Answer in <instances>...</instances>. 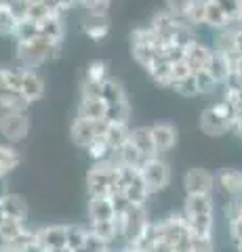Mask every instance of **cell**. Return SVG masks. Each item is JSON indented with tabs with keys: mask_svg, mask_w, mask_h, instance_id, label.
Segmentation results:
<instances>
[{
	"mask_svg": "<svg viewBox=\"0 0 242 252\" xmlns=\"http://www.w3.org/2000/svg\"><path fill=\"white\" fill-rule=\"evenodd\" d=\"M183 219L196 240L213 242L215 235V202L213 195H185Z\"/></svg>",
	"mask_w": 242,
	"mask_h": 252,
	"instance_id": "cell-1",
	"label": "cell"
},
{
	"mask_svg": "<svg viewBox=\"0 0 242 252\" xmlns=\"http://www.w3.org/2000/svg\"><path fill=\"white\" fill-rule=\"evenodd\" d=\"M156 238L173 248V252H192L196 246V238L181 212L156 220Z\"/></svg>",
	"mask_w": 242,
	"mask_h": 252,
	"instance_id": "cell-2",
	"label": "cell"
},
{
	"mask_svg": "<svg viewBox=\"0 0 242 252\" xmlns=\"http://www.w3.org/2000/svg\"><path fill=\"white\" fill-rule=\"evenodd\" d=\"M59 51H61V42L51 40V38H44V36H38V38H32V40L17 42L15 55H17V59L21 61V67L36 69L46 61L57 59Z\"/></svg>",
	"mask_w": 242,
	"mask_h": 252,
	"instance_id": "cell-3",
	"label": "cell"
},
{
	"mask_svg": "<svg viewBox=\"0 0 242 252\" xmlns=\"http://www.w3.org/2000/svg\"><path fill=\"white\" fill-rule=\"evenodd\" d=\"M118 191V164L114 160L97 162L87 175L89 198H112Z\"/></svg>",
	"mask_w": 242,
	"mask_h": 252,
	"instance_id": "cell-4",
	"label": "cell"
},
{
	"mask_svg": "<svg viewBox=\"0 0 242 252\" xmlns=\"http://www.w3.org/2000/svg\"><path fill=\"white\" fill-rule=\"evenodd\" d=\"M107 124L105 120H99V122H93V120H84V118H74L72 122V128H69V137H72L74 145L80 147L87 152V147L93 143L95 139L105 137L107 132Z\"/></svg>",
	"mask_w": 242,
	"mask_h": 252,
	"instance_id": "cell-5",
	"label": "cell"
},
{
	"mask_svg": "<svg viewBox=\"0 0 242 252\" xmlns=\"http://www.w3.org/2000/svg\"><path fill=\"white\" fill-rule=\"evenodd\" d=\"M30 132V118L26 112L15 109H2L0 112V135L9 143H19Z\"/></svg>",
	"mask_w": 242,
	"mask_h": 252,
	"instance_id": "cell-6",
	"label": "cell"
},
{
	"mask_svg": "<svg viewBox=\"0 0 242 252\" xmlns=\"http://www.w3.org/2000/svg\"><path fill=\"white\" fill-rule=\"evenodd\" d=\"M139 172H141V177L145 181L147 189H150V193H158V191H162V189H167L169 183H171V166L162 160L160 156L147 160L143 166L139 168Z\"/></svg>",
	"mask_w": 242,
	"mask_h": 252,
	"instance_id": "cell-7",
	"label": "cell"
},
{
	"mask_svg": "<svg viewBox=\"0 0 242 252\" xmlns=\"http://www.w3.org/2000/svg\"><path fill=\"white\" fill-rule=\"evenodd\" d=\"M183 191L185 195H213L215 191V175L207 168L194 166L183 175Z\"/></svg>",
	"mask_w": 242,
	"mask_h": 252,
	"instance_id": "cell-8",
	"label": "cell"
},
{
	"mask_svg": "<svg viewBox=\"0 0 242 252\" xmlns=\"http://www.w3.org/2000/svg\"><path fill=\"white\" fill-rule=\"evenodd\" d=\"M36 244L44 252L68 248V225H46L36 229Z\"/></svg>",
	"mask_w": 242,
	"mask_h": 252,
	"instance_id": "cell-9",
	"label": "cell"
},
{
	"mask_svg": "<svg viewBox=\"0 0 242 252\" xmlns=\"http://www.w3.org/2000/svg\"><path fill=\"white\" fill-rule=\"evenodd\" d=\"M150 132H152V141H154V147H156V154H158V156L169 154L171 149L177 145L179 132L175 128V124H171V122H156V124L150 126Z\"/></svg>",
	"mask_w": 242,
	"mask_h": 252,
	"instance_id": "cell-10",
	"label": "cell"
},
{
	"mask_svg": "<svg viewBox=\"0 0 242 252\" xmlns=\"http://www.w3.org/2000/svg\"><path fill=\"white\" fill-rule=\"evenodd\" d=\"M183 23H185L183 19H177V17H173V15H169L167 11H162L158 15H154L150 28H152L154 34L169 46V44H173V38L177 34V30L181 28Z\"/></svg>",
	"mask_w": 242,
	"mask_h": 252,
	"instance_id": "cell-11",
	"label": "cell"
},
{
	"mask_svg": "<svg viewBox=\"0 0 242 252\" xmlns=\"http://www.w3.org/2000/svg\"><path fill=\"white\" fill-rule=\"evenodd\" d=\"M30 105L32 103H30L19 91H15L9 86L6 76H4V67H0V107L2 109H15V112H26Z\"/></svg>",
	"mask_w": 242,
	"mask_h": 252,
	"instance_id": "cell-12",
	"label": "cell"
},
{
	"mask_svg": "<svg viewBox=\"0 0 242 252\" xmlns=\"http://www.w3.org/2000/svg\"><path fill=\"white\" fill-rule=\"evenodd\" d=\"M210 55H213V49H208L207 44H202L198 40H194L192 44H187L183 49V61L190 65V69L194 74L200 72V69H207Z\"/></svg>",
	"mask_w": 242,
	"mask_h": 252,
	"instance_id": "cell-13",
	"label": "cell"
},
{
	"mask_svg": "<svg viewBox=\"0 0 242 252\" xmlns=\"http://www.w3.org/2000/svg\"><path fill=\"white\" fill-rule=\"evenodd\" d=\"M215 187H219L221 191L234 198V195H242V170L236 168H221L215 175Z\"/></svg>",
	"mask_w": 242,
	"mask_h": 252,
	"instance_id": "cell-14",
	"label": "cell"
},
{
	"mask_svg": "<svg viewBox=\"0 0 242 252\" xmlns=\"http://www.w3.org/2000/svg\"><path fill=\"white\" fill-rule=\"evenodd\" d=\"M0 206H2L6 219H15V220H21V223H28L30 206H28V202L23 200L21 195H17V193L0 195Z\"/></svg>",
	"mask_w": 242,
	"mask_h": 252,
	"instance_id": "cell-15",
	"label": "cell"
},
{
	"mask_svg": "<svg viewBox=\"0 0 242 252\" xmlns=\"http://www.w3.org/2000/svg\"><path fill=\"white\" fill-rule=\"evenodd\" d=\"M19 93L26 97L30 103L42 99L44 97V80L36 74V69H28L23 67V76H21V89Z\"/></svg>",
	"mask_w": 242,
	"mask_h": 252,
	"instance_id": "cell-16",
	"label": "cell"
},
{
	"mask_svg": "<svg viewBox=\"0 0 242 252\" xmlns=\"http://www.w3.org/2000/svg\"><path fill=\"white\" fill-rule=\"evenodd\" d=\"M129 143L141 154L145 160H152L158 154H156L154 141H152V132L147 126H139V128H131L129 130Z\"/></svg>",
	"mask_w": 242,
	"mask_h": 252,
	"instance_id": "cell-17",
	"label": "cell"
},
{
	"mask_svg": "<svg viewBox=\"0 0 242 252\" xmlns=\"http://www.w3.org/2000/svg\"><path fill=\"white\" fill-rule=\"evenodd\" d=\"M198 126H200V130L205 132V135H208V137H223L225 132H230V124L225 120H221V118L217 116L210 107L202 109Z\"/></svg>",
	"mask_w": 242,
	"mask_h": 252,
	"instance_id": "cell-18",
	"label": "cell"
},
{
	"mask_svg": "<svg viewBox=\"0 0 242 252\" xmlns=\"http://www.w3.org/2000/svg\"><path fill=\"white\" fill-rule=\"evenodd\" d=\"M82 32L91 40H104L110 32V19H107V15L87 13V17L82 19Z\"/></svg>",
	"mask_w": 242,
	"mask_h": 252,
	"instance_id": "cell-19",
	"label": "cell"
},
{
	"mask_svg": "<svg viewBox=\"0 0 242 252\" xmlns=\"http://www.w3.org/2000/svg\"><path fill=\"white\" fill-rule=\"evenodd\" d=\"M116 215L112 198H89V220L99 223V220H112Z\"/></svg>",
	"mask_w": 242,
	"mask_h": 252,
	"instance_id": "cell-20",
	"label": "cell"
},
{
	"mask_svg": "<svg viewBox=\"0 0 242 252\" xmlns=\"http://www.w3.org/2000/svg\"><path fill=\"white\" fill-rule=\"evenodd\" d=\"M38 30H40V36L51 38V40H57V42H61L66 36V26L61 15H49L46 19L38 21Z\"/></svg>",
	"mask_w": 242,
	"mask_h": 252,
	"instance_id": "cell-21",
	"label": "cell"
},
{
	"mask_svg": "<svg viewBox=\"0 0 242 252\" xmlns=\"http://www.w3.org/2000/svg\"><path fill=\"white\" fill-rule=\"evenodd\" d=\"M105 109H107V105L101 99H82L80 105H78L76 116L84 118V120L99 122V120H105Z\"/></svg>",
	"mask_w": 242,
	"mask_h": 252,
	"instance_id": "cell-22",
	"label": "cell"
},
{
	"mask_svg": "<svg viewBox=\"0 0 242 252\" xmlns=\"http://www.w3.org/2000/svg\"><path fill=\"white\" fill-rule=\"evenodd\" d=\"M207 72H208V76L213 78V80L219 84V86H223L225 80H228L230 74H232L228 61H225V57H223L219 51H213V55H210V61H208V65H207Z\"/></svg>",
	"mask_w": 242,
	"mask_h": 252,
	"instance_id": "cell-23",
	"label": "cell"
},
{
	"mask_svg": "<svg viewBox=\"0 0 242 252\" xmlns=\"http://www.w3.org/2000/svg\"><path fill=\"white\" fill-rule=\"evenodd\" d=\"M129 126L127 124H110L107 126V132H105V143L110 145L112 154L116 156L124 147V143L129 141Z\"/></svg>",
	"mask_w": 242,
	"mask_h": 252,
	"instance_id": "cell-24",
	"label": "cell"
},
{
	"mask_svg": "<svg viewBox=\"0 0 242 252\" xmlns=\"http://www.w3.org/2000/svg\"><path fill=\"white\" fill-rule=\"evenodd\" d=\"M145 72L150 74L152 80L158 84V86H169V78H171V63L162 57V55H158L150 65L145 67Z\"/></svg>",
	"mask_w": 242,
	"mask_h": 252,
	"instance_id": "cell-25",
	"label": "cell"
},
{
	"mask_svg": "<svg viewBox=\"0 0 242 252\" xmlns=\"http://www.w3.org/2000/svg\"><path fill=\"white\" fill-rule=\"evenodd\" d=\"M89 231L95 235L99 242L107 244V246H112V244L118 240V229H116L114 219L112 220H99V223H91L89 225Z\"/></svg>",
	"mask_w": 242,
	"mask_h": 252,
	"instance_id": "cell-26",
	"label": "cell"
},
{
	"mask_svg": "<svg viewBox=\"0 0 242 252\" xmlns=\"http://www.w3.org/2000/svg\"><path fill=\"white\" fill-rule=\"evenodd\" d=\"M205 26H210V28L219 30V32L230 28L223 11L219 9V4L213 2V0H205Z\"/></svg>",
	"mask_w": 242,
	"mask_h": 252,
	"instance_id": "cell-27",
	"label": "cell"
},
{
	"mask_svg": "<svg viewBox=\"0 0 242 252\" xmlns=\"http://www.w3.org/2000/svg\"><path fill=\"white\" fill-rule=\"evenodd\" d=\"M101 101H104L105 105L127 101V93H124L122 84L118 80H112V78H105V80L101 82Z\"/></svg>",
	"mask_w": 242,
	"mask_h": 252,
	"instance_id": "cell-28",
	"label": "cell"
},
{
	"mask_svg": "<svg viewBox=\"0 0 242 252\" xmlns=\"http://www.w3.org/2000/svg\"><path fill=\"white\" fill-rule=\"evenodd\" d=\"M19 162H21V158L13 147L0 145V181L4 177H9L11 172L19 166Z\"/></svg>",
	"mask_w": 242,
	"mask_h": 252,
	"instance_id": "cell-29",
	"label": "cell"
},
{
	"mask_svg": "<svg viewBox=\"0 0 242 252\" xmlns=\"http://www.w3.org/2000/svg\"><path fill=\"white\" fill-rule=\"evenodd\" d=\"M131 105L129 101H120V103H110L105 109V122L107 124H127L129 126Z\"/></svg>",
	"mask_w": 242,
	"mask_h": 252,
	"instance_id": "cell-30",
	"label": "cell"
},
{
	"mask_svg": "<svg viewBox=\"0 0 242 252\" xmlns=\"http://www.w3.org/2000/svg\"><path fill=\"white\" fill-rule=\"evenodd\" d=\"M13 36H15V40H17V42H26V40H32V38L40 36V30H38V23H36V21H32V19L26 17V19L17 21Z\"/></svg>",
	"mask_w": 242,
	"mask_h": 252,
	"instance_id": "cell-31",
	"label": "cell"
},
{
	"mask_svg": "<svg viewBox=\"0 0 242 252\" xmlns=\"http://www.w3.org/2000/svg\"><path fill=\"white\" fill-rule=\"evenodd\" d=\"M87 154L91 156V160H95V164H97V162L114 160V154H112L110 145L105 143V137H101V139H95V141H93V143L87 147Z\"/></svg>",
	"mask_w": 242,
	"mask_h": 252,
	"instance_id": "cell-32",
	"label": "cell"
},
{
	"mask_svg": "<svg viewBox=\"0 0 242 252\" xmlns=\"http://www.w3.org/2000/svg\"><path fill=\"white\" fill-rule=\"evenodd\" d=\"M215 2L219 4V9L223 11L225 19H228V23H230V28H232V26H238L242 0H215Z\"/></svg>",
	"mask_w": 242,
	"mask_h": 252,
	"instance_id": "cell-33",
	"label": "cell"
},
{
	"mask_svg": "<svg viewBox=\"0 0 242 252\" xmlns=\"http://www.w3.org/2000/svg\"><path fill=\"white\" fill-rule=\"evenodd\" d=\"M183 21L192 23V26H205V0H192Z\"/></svg>",
	"mask_w": 242,
	"mask_h": 252,
	"instance_id": "cell-34",
	"label": "cell"
},
{
	"mask_svg": "<svg viewBox=\"0 0 242 252\" xmlns=\"http://www.w3.org/2000/svg\"><path fill=\"white\" fill-rule=\"evenodd\" d=\"M210 109H213V112L219 116L221 120L228 122V124H232V122H234V118H236V107H234L230 101H228V99H223V97L217 101V103L210 105Z\"/></svg>",
	"mask_w": 242,
	"mask_h": 252,
	"instance_id": "cell-35",
	"label": "cell"
},
{
	"mask_svg": "<svg viewBox=\"0 0 242 252\" xmlns=\"http://www.w3.org/2000/svg\"><path fill=\"white\" fill-rule=\"evenodd\" d=\"M194 80H196V86H198V94H208V93L217 91V86H219L208 76L207 69H200V72L194 74Z\"/></svg>",
	"mask_w": 242,
	"mask_h": 252,
	"instance_id": "cell-36",
	"label": "cell"
},
{
	"mask_svg": "<svg viewBox=\"0 0 242 252\" xmlns=\"http://www.w3.org/2000/svg\"><path fill=\"white\" fill-rule=\"evenodd\" d=\"M169 89H173L175 93L183 94V97H198V86H196V80H194V74L190 78H185V80H181V82L171 84Z\"/></svg>",
	"mask_w": 242,
	"mask_h": 252,
	"instance_id": "cell-37",
	"label": "cell"
},
{
	"mask_svg": "<svg viewBox=\"0 0 242 252\" xmlns=\"http://www.w3.org/2000/svg\"><path fill=\"white\" fill-rule=\"evenodd\" d=\"M49 15H55V13H51V9L44 4V0H36V2H30V9H28V19H32V21H42L46 19Z\"/></svg>",
	"mask_w": 242,
	"mask_h": 252,
	"instance_id": "cell-38",
	"label": "cell"
},
{
	"mask_svg": "<svg viewBox=\"0 0 242 252\" xmlns=\"http://www.w3.org/2000/svg\"><path fill=\"white\" fill-rule=\"evenodd\" d=\"M194 72L190 69V65H187L185 61H179V63H173L171 65V78H169V86L171 84H175V82H181V80H185V78H190ZM167 86V89H169Z\"/></svg>",
	"mask_w": 242,
	"mask_h": 252,
	"instance_id": "cell-39",
	"label": "cell"
},
{
	"mask_svg": "<svg viewBox=\"0 0 242 252\" xmlns=\"http://www.w3.org/2000/svg\"><path fill=\"white\" fill-rule=\"evenodd\" d=\"M17 19L11 15V11L6 6H0V34L2 36H13Z\"/></svg>",
	"mask_w": 242,
	"mask_h": 252,
	"instance_id": "cell-40",
	"label": "cell"
},
{
	"mask_svg": "<svg viewBox=\"0 0 242 252\" xmlns=\"http://www.w3.org/2000/svg\"><path fill=\"white\" fill-rule=\"evenodd\" d=\"M87 78H89V80H95V82H104L105 78H107V67H105V63H104V61H93V63H89V67H87Z\"/></svg>",
	"mask_w": 242,
	"mask_h": 252,
	"instance_id": "cell-41",
	"label": "cell"
},
{
	"mask_svg": "<svg viewBox=\"0 0 242 252\" xmlns=\"http://www.w3.org/2000/svg\"><path fill=\"white\" fill-rule=\"evenodd\" d=\"M167 2V13L169 15H173V17L177 19H183L185 17V11H187V6H190L192 0H165Z\"/></svg>",
	"mask_w": 242,
	"mask_h": 252,
	"instance_id": "cell-42",
	"label": "cell"
},
{
	"mask_svg": "<svg viewBox=\"0 0 242 252\" xmlns=\"http://www.w3.org/2000/svg\"><path fill=\"white\" fill-rule=\"evenodd\" d=\"M80 93H82V99H101V82L84 78V82L80 86Z\"/></svg>",
	"mask_w": 242,
	"mask_h": 252,
	"instance_id": "cell-43",
	"label": "cell"
},
{
	"mask_svg": "<svg viewBox=\"0 0 242 252\" xmlns=\"http://www.w3.org/2000/svg\"><path fill=\"white\" fill-rule=\"evenodd\" d=\"M6 9L11 11V15L17 21L26 19L28 17V9H30V0H17V2H9L6 4Z\"/></svg>",
	"mask_w": 242,
	"mask_h": 252,
	"instance_id": "cell-44",
	"label": "cell"
},
{
	"mask_svg": "<svg viewBox=\"0 0 242 252\" xmlns=\"http://www.w3.org/2000/svg\"><path fill=\"white\" fill-rule=\"evenodd\" d=\"M80 4H82L89 13L107 15V6H110V0H82Z\"/></svg>",
	"mask_w": 242,
	"mask_h": 252,
	"instance_id": "cell-45",
	"label": "cell"
},
{
	"mask_svg": "<svg viewBox=\"0 0 242 252\" xmlns=\"http://www.w3.org/2000/svg\"><path fill=\"white\" fill-rule=\"evenodd\" d=\"M228 229H230V238L234 240L236 246H242V217L228 220Z\"/></svg>",
	"mask_w": 242,
	"mask_h": 252,
	"instance_id": "cell-46",
	"label": "cell"
},
{
	"mask_svg": "<svg viewBox=\"0 0 242 252\" xmlns=\"http://www.w3.org/2000/svg\"><path fill=\"white\" fill-rule=\"evenodd\" d=\"M232 30V42H234V49H236V53L242 57V28H230Z\"/></svg>",
	"mask_w": 242,
	"mask_h": 252,
	"instance_id": "cell-47",
	"label": "cell"
},
{
	"mask_svg": "<svg viewBox=\"0 0 242 252\" xmlns=\"http://www.w3.org/2000/svg\"><path fill=\"white\" fill-rule=\"evenodd\" d=\"M4 219H6V217H4V210H2V206H0V223H2Z\"/></svg>",
	"mask_w": 242,
	"mask_h": 252,
	"instance_id": "cell-48",
	"label": "cell"
},
{
	"mask_svg": "<svg viewBox=\"0 0 242 252\" xmlns=\"http://www.w3.org/2000/svg\"><path fill=\"white\" fill-rule=\"evenodd\" d=\"M238 28H242V9H240V21H238Z\"/></svg>",
	"mask_w": 242,
	"mask_h": 252,
	"instance_id": "cell-49",
	"label": "cell"
},
{
	"mask_svg": "<svg viewBox=\"0 0 242 252\" xmlns=\"http://www.w3.org/2000/svg\"><path fill=\"white\" fill-rule=\"evenodd\" d=\"M0 6H6V0H0Z\"/></svg>",
	"mask_w": 242,
	"mask_h": 252,
	"instance_id": "cell-50",
	"label": "cell"
},
{
	"mask_svg": "<svg viewBox=\"0 0 242 252\" xmlns=\"http://www.w3.org/2000/svg\"><path fill=\"white\" fill-rule=\"evenodd\" d=\"M9 2H17V0H6V4H9Z\"/></svg>",
	"mask_w": 242,
	"mask_h": 252,
	"instance_id": "cell-51",
	"label": "cell"
},
{
	"mask_svg": "<svg viewBox=\"0 0 242 252\" xmlns=\"http://www.w3.org/2000/svg\"><path fill=\"white\" fill-rule=\"evenodd\" d=\"M30 2H36V0H30Z\"/></svg>",
	"mask_w": 242,
	"mask_h": 252,
	"instance_id": "cell-52",
	"label": "cell"
},
{
	"mask_svg": "<svg viewBox=\"0 0 242 252\" xmlns=\"http://www.w3.org/2000/svg\"><path fill=\"white\" fill-rule=\"evenodd\" d=\"M213 2H215V0H213Z\"/></svg>",
	"mask_w": 242,
	"mask_h": 252,
	"instance_id": "cell-53",
	"label": "cell"
}]
</instances>
